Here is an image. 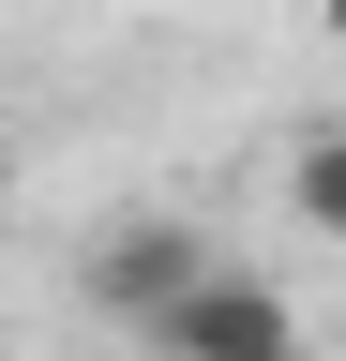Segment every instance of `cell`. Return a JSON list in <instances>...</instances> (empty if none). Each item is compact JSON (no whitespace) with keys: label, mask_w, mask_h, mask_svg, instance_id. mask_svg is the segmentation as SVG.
Segmentation results:
<instances>
[{"label":"cell","mask_w":346,"mask_h":361,"mask_svg":"<svg viewBox=\"0 0 346 361\" xmlns=\"http://www.w3.org/2000/svg\"><path fill=\"white\" fill-rule=\"evenodd\" d=\"M151 361H316V331H301V301L271 286V271H241V256H211L181 301L136 331Z\"/></svg>","instance_id":"cell-1"},{"label":"cell","mask_w":346,"mask_h":361,"mask_svg":"<svg viewBox=\"0 0 346 361\" xmlns=\"http://www.w3.org/2000/svg\"><path fill=\"white\" fill-rule=\"evenodd\" d=\"M196 271H211V226H196V211H121L106 241L75 256V301H91L106 331H151V316L196 286Z\"/></svg>","instance_id":"cell-2"},{"label":"cell","mask_w":346,"mask_h":361,"mask_svg":"<svg viewBox=\"0 0 346 361\" xmlns=\"http://www.w3.org/2000/svg\"><path fill=\"white\" fill-rule=\"evenodd\" d=\"M286 211L316 226V241H346V135H331V121H316V135L286 151Z\"/></svg>","instance_id":"cell-3"}]
</instances>
